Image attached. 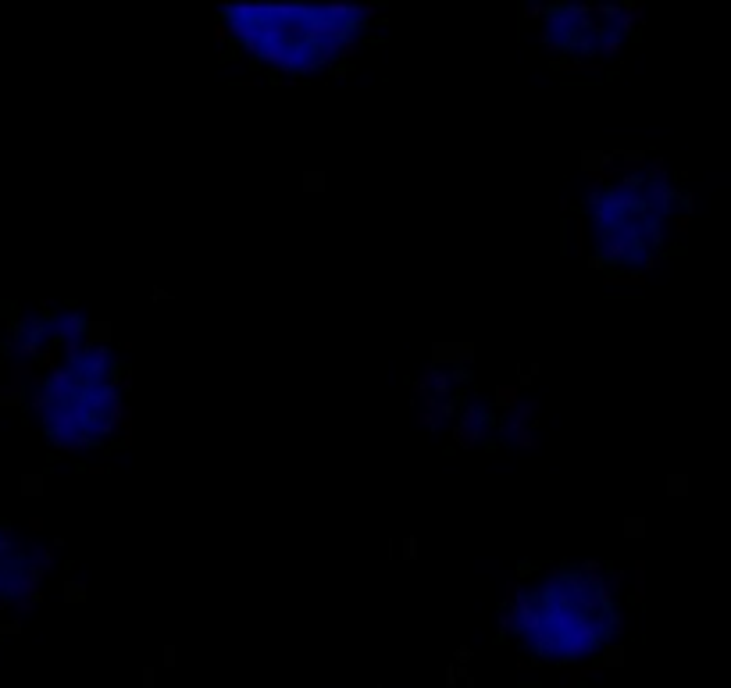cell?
<instances>
[{
    "mask_svg": "<svg viewBox=\"0 0 731 688\" xmlns=\"http://www.w3.org/2000/svg\"><path fill=\"white\" fill-rule=\"evenodd\" d=\"M663 264V254H656V250H646L642 257H639V271L642 275H649V271H656Z\"/></svg>",
    "mask_w": 731,
    "mask_h": 688,
    "instance_id": "obj_9",
    "label": "cell"
},
{
    "mask_svg": "<svg viewBox=\"0 0 731 688\" xmlns=\"http://www.w3.org/2000/svg\"><path fill=\"white\" fill-rule=\"evenodd\" d=\"M596 54H603V57H617V54H621V36H617L613 29H606V32L596 39Z\"/></svg>",
    "mask_w": 731,
    "mask_h": 688,
    "instance_id": "obj_5",
    "label": "cell"
},
{
    "mask_svg": "<svg viewBox=\"0 0 731 688\" xmlns=\"http://www.w3.org/2000/svg\"><path fill=\"white\" fill-rule=\"evenodd\" d=\"M214 43H218V57H221V50L229 46V22H225V18L214 22Z\"/></svg>",
    "mask_w": 731,
    "mask_h": 688,
    "instance_id": "obj_11",
    "label": "cell"
},
{
    "mask_svg": "<svg viewBox=\"0 0 731 688\" xmlns=\"http://www.w3.org/2000/svg\"><path fill=\"white\" fill-rule=\"evenodd\" d=\"M418 425L428 428V432H435V428H442V418H439V411H421L418 414Z\"/></svg>",
    "mask_w": 731,
    "mask_h": 688,
    "instance_id": "obj_12",
    "label": "cell"
},
{
    "mask_svg": "<svg viewBox=\"0 0 731 688\" xmlns=\"http://www.w3.org/2000/svg\"><path fill=\"white\" fill-rule=\"evenodd\" d=\"M632 603H642L646 599V560H635V575H632Z\"/></svg>",
    "mask_w": 731,
    "mask_h": 688,
    "instance_id": "obj_6",
    "label": "cell"
},
{
    "mask_svg": "<svg viewBox=\"0 0 731 688\" xmlns=\"http://www.w3.org/2000/svg\"><path fill=\"white\" fill-rule=\"evenodd\" d=\"M86 318L82 314H65V318H54V335L58 342H68V339H82L86 335Z\"/></svg>",
    "mask_w": 731,
    "mask_h": 688,
    "instance_id": "obj_1",
    "label": "cell"
},
{
    "mask_svg": "<svg viewBox=\"0 0 731 688\" xmlns=\"http://www.w3.org/2000/svg\"><path fill=\"white\" fill-rule=\"evenodd\" d=\"M25 489H29V496H36V489H39V478H25Z\"/></svg>",
    "mask_w": 731,
    "mask_h": 688,
    "instance_id": "obj_21",
    "label": "cell"
},
{
    "mask_svg": "<svg viewBox=\"0 0 731 688\" xmlns=\"http://www.w3.org/2000/svg\"><path fill=\"white\" fill-rule=\"evenodd\" d=\"M371 18H382V11H378V4L375 0H364V4H354V22L361 25V22H371Z\"/></svg>",
    "mask_w": 731,
    "mask_h": 688,
    "instance_id": "obj_7",
    "label": "cell"
},
{
    "mask_svg": "<svg viewBox=\"0 0 731 688\" xmlns=\"http://www.w3.org/2000/svg\"><path fill=\"white\" fill-rule=\"evenodd\" d=\"M304 189H311V193H321L325 189V175H321V171H307V175H304Z\"/></svg>",
    "mask_w": 731,
    "mask_h": 688,
    "instance_id": "obj_15",
    "label": "cell"
},
{
    "mask_svg": "<svg viewBox=\"0 0 731 688\" xmlns=\"http://www.w3.org/2000/svg\"><path fill=\"white\" fill-rule=\"evenodd\" d=\"M150 300H154V304H161V300H172V293H164L161 285H154V289H150Z\"/></svg>",
    "mask_w": 731,
    "mask_h": 688,
    "instance_id": "obj_20",
    "label": "cell"
},
{
    "mask_svg": "<svg viewBox=\"0 0 731 688\" xmlns=\"http://www.w3.org/2000/svg\"><path fill=\"white\" fill-rule=\"evenodd\" d=\"M667 496H689V478L685 475H667Z\"/></svg>",
    "mask_w": 731,
    "mask_h": 688,
    "instance_id": "obj_8",
    "label": "cell"
},
{
    "mask_svg": "<svg viewBox=\"0 0 731 688\" xmlns=\"http://www.w3.org/2000/svg\"><path fill=\"white\" fill-rule=\"evenodd\" d=\"M518 404H521V385H496V389H492V407H496V411L507 414V411H514Z\"/></svg>",
    "mask_w": 731,
    "mask_h": 688,
    "instance_id": "obj_2",
    "label": "cell"
},
{
    "mask_svg": "<svg viewBox=\"0 0 731 688\" xmlns=\"http://www.w3.org/2000/svg\"><path fill=\"white\" fill-rule=\"evenodd\" d=\"M646 535V521L642 518H628L625 521V539H642Z\"/></svg>",
    "mask_w": 731,
    "mask_h": 688,
    "instance_id": "obj_13",
    "label": "cell"
},
{
    "mask_svg": "<svg viewBox=\"0 0 731 688\" xmlns=\"http://www.w3.org/2000/svg\"><path fill=\"white\" fill-rule=\"evenodd\" d=\"M689 225H692L689 214H674V232H678V236H689Z\"/></svg>",
    "mask_w": 731,
    "mask_h": 688,
    "instance_id": "obj_18",
    "label": "cell"
},
{
    "mask_svg": "<svg viewBox=\"0 0 731 688\" xmlns=\"http://www.w3.org/2000/svg\"><path fill=\"white\" fill-rule=\"evenodd\" d=\"M432 375H435V368L428 364L425 371H421V378H414V392L425 399V396H432Z\"/></svg>",
    "mask_w": 731,
    "mask_h": 688,
    "instance_id": "obj_10",
    "label": "cell"
},
{
    "mask_svg": "<svg viewBox=\"0 0 731 688\" xmlns=\"http://www.w3.org/2000/svg\"><path fill=\"white\" fill-rule=\"evenodd\" d=\"M521 18H528V22L546 18V4H539V0H535V4H525V8H521Z\"/></svg>",
    "mask_w": 731,
    "mask_h": 688,
    "instance_id": "obj_16",
    "label": "cell"
},
{
    "mask_svg": "<svg viewBox=\"0 0 731 688\" xmlns=\"http://www.w3.org/2000/svg\"><path fill=\"white\" fill-rule=\"evenodd\" d=\"M678 204H682V214H689V218L696 214V193L682 189V193H678Z\"/></svg>",
    "mask_w": 731,
    "mask_h": 688,
    "instance_id": "obj_17",
    "label": "cell"
},
{
    "mask_svg": "<svg viewBox=\"0 0 731 688\" xmlns=\"http://www.w3.org/2000/svg\"><path fill=\"white\" fill-rule=\"evenodd\" d=\"M400 553H404L407 560H414V556H418V539H414V535H407V539H404V549H400Z\"/></svg>",
    "mask_w": 731,
    "mask_h": 688,
    "instance_id": "obj_19",
    "label": "cell"
},
{
    "mask_svg": "<svg viewBox=\"0 0 731 688\" xmlns=\"http://www.w3.org/2000/svg\"><path fill=\"white\" fill-rule=\"evenodd\" d=\"M499 639L507 642V639H521V620L511 606H503L499 610Z\"/></svg>",
    "mask_w": 731,
    "mask_h": 688,
    "instance_id": "obj_3",
    "label": "cell"
},
{
    "mask_svg": "<svg viewBox=\"0 0 731 688\" xmlns=\"http://www.w3.org/2000/svg\"><path fill=\"white\" fill-rule=\"evenodd\" d=\"M65 596H68L72 603H75V599L82 603V599H86V585H82V582H75V578H68V582H65Z\"/></svg>",
    "mask_w": 731,
    "mask_h": 688,
    "instance_id": "obj_14",
    "label": "cell"
},
{
    "mask_svg": "<svg viewBox=\"0 0 731 688\" xmlns=\"http://www.w3.org/2000/svg\"><path fill=\"white\" fill-rule=\"evenodd\" d=\"M603 285H632V289H639V285H646V275L642 271H632V275H625V271H606L603 275Z\"/></svg>",
    "mask_w": 731,
    "mask_h": 688,
    "instance_id": "obj_4",
    "label": "cell"
}]
</instances>
